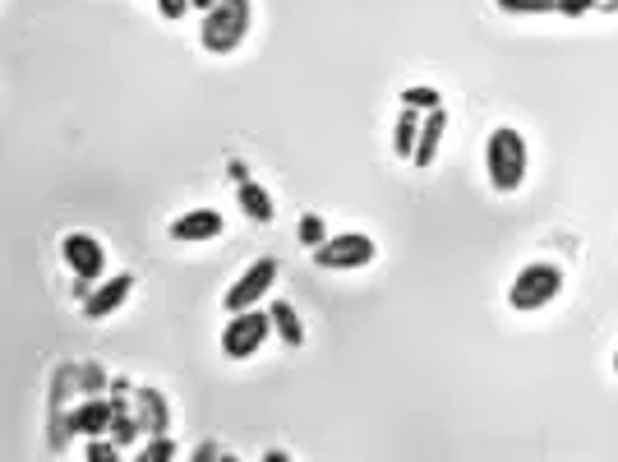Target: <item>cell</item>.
I'll return each mask as SVG.
<instances>
[{"instance_id":"6da1fadb","label":"cell","mask_w":618,"mask_h":462,"mask_svg":"<svg viewBox=\"0 0 618 462\" xmlns=\"http://www.w3.org/2000/svg\"><path fill=\"white\" fill-rule=\"evenodd\" d=\"M485 167H489V185L512 195L526 176V139L522 130H512V125H499V130L489 134L485 144Z\"/></svg>"},{"instance_id":"7a4b0ae2","label":"cell","mask_w":618,"mask_h":462,"mask_svg":"<svg viewBox=\"0 0 618 462\" xmlns=\"http://www.w3.org/2000/svg\"><path fill=\"white\" fill-rule=\"evenodd\" d=\"M203 51H236L245 37H250V0H217L208 19H203Z\"/></svg>"},{"instance_id":"3957f363","label":"cell","mask_w":618,"mask_h":462,"mask_svg":"<svg viewBox=\"0 0 618 462\" xmlns=\"http://www.w3.org/2000/svg\"><path fill=\"white\" fill-rule=\"evenodd\" d=\"M563 287V268L559 264H526L517 278H512L508 287V305L512 310H540V305H549L554 296H559Z\"/></svg>"},{"instance_id":"277c9868","label":"cell","mask_w":618,"mask_h":462,"mask_svg":"<svg viewBox=\"0 0 618 462\" xmlns=\"http://www.w3.org/2000/svg\"><path fill=\"white\" fill-rule=\"evenodd\" d=\"M268 333H273V315L250 305V310H240V315L222 329V352L231 356V361H250V356L263 347Z\"/></svg>"},{"instance_id":"5b68a950","label":"cell","mask_w":618,"mask_h":462,"mask_svg":"<svg viewBox=\"0 0 618 462\" xmlns=\"http://www.w3.org/2000/svg\"><path fill=\"white\" fill-rule=\"evenodd\" d=\"M374 241L360 236V231H342V236H328L323 245H314V264L319 268H365L374 264Z\"/></svg>"},{"instance_id":"8992f818","label":"cell","mask_w":618,"mask_h":462,"mask_svg":"<svg viewBox=\"0 0 618 462\" xmlns=\"http://www.w3.org/2000/svg\"><path fill=\"white\" fill-rule=\"evenodd\" d=\"M273 282H277V259H254V264H250V273H245V278H240L236 287H231V292L222 296V301H226V310H231V315H240V310H250V305L259 301V296L268 292Z\"/></svg>"},{"instance_id":"52a82bcc","label":"cell","mask_w":618,"mask_h":462,"mask_svg":"<svg viewBox=\"0 0 618 462\" xmlns=\"http://www.w3.org/2000/svg\"><path fill=\"white\" fill-rule=\"evenodd\" d=\"M65 264L74 268V278L97 282V278H102V264H107L102 241H97V236H88V231H70V236H65Z\"/></svg>"},{"instance_id":"ba28073f","label":"cell","mask_w":618,"mask_h":462,"mask_svg":"<svg viewBox=\"0 0 618 462\" xmlns=\"http://www.w3.org/2000/svg\"><path fill=\"white\" fill-rule=\"evenodd\" d=\"M111 421H116V402L102 398V393H88V398L74 407L70 430H74V435L97 439V435H107V430H111Z\"/></svg>"},{"instance_id":"9c48e42d","label":"cell","mask_w":618,"mask_h":462,"mask_svg":"<svg viewBox=\"0 0 618 462\" xmlns=\"http://www.w3.org/2000/svg\"><path fill=\"white\" fill-rule=\"evenodd\" d=\"M130 292H134V278H130V273H116V278H107L84 301V315L88 319H107L111 310H120V305H125V296H130Z\"/></svg>"},{"instance_id":"30bf717a","label":"cell","mask_w":618,"mask_h":462,"mask_svg":"<svg viewBox=\"0 0 618 462\" xmlns=\"http://www.w3.org/2000/svg\"><path fill=\"white\" fill-rule=\"evenodd\" d=\"M222 227L226 222L217 208H194V213L171 222V236H176V241H213V236H222Z\"/></svg>"},{"instance_id":"8fae6325","label":"cell","mask_w":618,"mask_h":462,"mask_svg":"<svg viewBox=\"0 0 618 462\" xmlns=\"http://www.w3.org/2000/svg\"><path fill=\"white\" fill-rule=\"evenodd\" d=\"M134 416H139L143 435H167V426H171V407L157 389H139V398H134Z\"/></svg>"},{"instance_id":"7c38bea8","label":"cell","mask_w":618,"mask_h":462,"mask_svg":"<svg viewBox=\"0 0 618 462\" xmlns=\"http://www.w3.org/2000/svg\"><path fill=\"white\" fill-rule=\"evenodd\" d=\"M443 130H448V111H425V125H420V139H416V153H411V162L416 167H434V153H439L443 144Z\"/></svg>"},{"instance_id":"4fadbf2b","label":"cell","mask_w":618,"mask_h":462,"mask_svg":"<svg viewBox=\"0 0 618 462\" xmlns=\"http://www.w3.org/2000/svg\"><path fill=\"white\" fill-rule=\"evenodd\" d=\"M268 315H273V329H277V338H282L286 347H300V342H305V329H300L296 305L286 301V296H277V301L268 305Z\"/></svg>"},{"instance_id":"5bb4252c","label":"cell","mask_w":618,"mask_h":462,"mask_svg":"<svg viewBox=\"0 0 618 462\" xmlns=\"http://www.w3.org/2000/svg\"><path fill=\"white\" fill-rule=\"evenodd\" d=\"M236 199H240V208L250 213V222H273V195H268L263 185H254L250 176L236 185Z\"/></svg>"},{"instance_id":"9a60e30c","label":"cell","mask_w":618,"mask_h":462,"mask_svg":"<svg viewBox=\"0 0 618 462\" xmlns=\"http://www.w3.org/2000/svg\"><path fill=\"white\" fill-rule=\"evenodd\" d=\"M420 111H411V107H402L397 111V130H393V148H397V158H411L416 153V139H420Z\"/></svg>"},{"instance_id":"2e32d148","label":"cell","mask_w":618,"mask_h":462,"mask_svg":"<svg viewBox=\"0 0 618 462\" xmlns=\"http://www.w3.org/2000/svg\"><path fill=\"white\" fill-rule=\"evenodd\" d=\"M402 107H411V111H439L443 98H439V88L411 84V88H402Z\"/></svg>"},{"instance_id":"e0dca14e","label":"cell","mask_w":618,"mask_h":462,"mask_svg":"<svg viewBox=\"0 0 618 462\" xmlns=\"http://www.w3.org/2000/svg\"><path fill=\"white\" fill-rule=\"evenodd\" d=\"M503 14H559V0H494Z\"/></svg>"},{"instance_id":"ac0fdd59","label":"cell","mask_w":618,"mask_h":462,"mask_svg":"<svg viewBox=\"0 0 618 462\" xmlns=\"http://www.w3.org/2000/svg\"><path fill=\"white\" fill-rule=\"evenodd\" d=\"M300 241H305L309 250L328 241V227H323V218H319V213H305V218H300Z\"/></svg>"},{"instance_id":"d6986e66","label":"cell","mask_w":618,"mask_h":462,"mask_svg":"<svg viewBox=\"0 0 618 462\" xmlns=\"http://www.w3.org/2000/svg\"><path fill=\"white\" fill-rule=\"evenodd\" d=\"M167 458H176V444L167 435H153V444L139 453V462H167Z\"/></svg>"},{"instance_id":"ffe728a7","label":"cell","mask_w":618,"mask_h":462,"mask_svg":"<svg viewBox=\"0 0 618 462\" xmlns=\"http://www.w3.org/2000/svg\"><path fill=\"white\" fill-rule=\"evenodd\" d=\"M116 458H120V444H116V439H102V435H97L93 444H88V462H116Z\"/></svg>"},{"instance_id":"44dd1931","label":"cell","mask_w":618,"mask_h":462,"mask_svg":"<svg viewBox=\"0 0 618 462\" xmlns=\"http://www.w3.org/2000/svg\"><path fill=\"white\" fill-rule=\"evenodd\" d=\"M79 384H84V398H88V393H102L107 370H102V365H79Z\"/></svg>"},{"instance_id":"7402d4cb","label":"cell","mask_w":618,"mask_h":462,"mask_svg":"<svg viewBox=\"0 0 618 462\" xmlns=\"http://www.w3.org/2000/svg\"><path fill=\"white\" fill-rule=\"evenodd\" d=\"M595 5H600V0H559V14H572V19H577V14L595 10Z\"/></svg>"},{"instance_id":"603a6c76","label":"cell","mask_w":618,"mask_h":462,"mask_svg":"<svg viewBox=\"0 0 618 462\" xmlns=\"http://www.w3.org/2000/svg\"><path fill=\"white\" fill-rule=\"evenodd\" d=\"M157 10L167 14V19H180V14L190 10V0H157Z\"/></svg>"},{"instance_id":"cb8c5ba5","label":"cell","mask_w":618,"mask_h":462,"mask_svg":"<svg viewBox=\"0 0 618 462\" xmlns=\"http://www.w3.org/2000/svg\"><path fill=\"white\" fill-rule=\"evenodd\" d=\"M213 458H222V453H217V449H213V444H203V449H199V453H194V462H213Z\"/></svg>"},{"instance_id":"d4e9b609","label":"cell","mask_w":618,"mask_h":462,"mask_svg":"<svg viewBox=\"0 0 618 462\" xmlns=\"http://www.w3.org/2000/svg\"><path fill=\"white\" fill-rule=\"evenodd\" d=\"M213 5H217V0H190V10H203V14L213 10Z\"/></svg>"},{"instance_id":"484cf974","label":"cell","mask_w":618,"mask_h":462,"mask_svg":"<svg viewBox=\"0 0 618 462\" xmlns=\"http://www.w3.org/2000/svg\"><path fill=\"white\" fill-rule=\"evenodd\" d=\"M614 370H618V352H614Z\"/></svg>"}]
</instances>
